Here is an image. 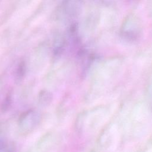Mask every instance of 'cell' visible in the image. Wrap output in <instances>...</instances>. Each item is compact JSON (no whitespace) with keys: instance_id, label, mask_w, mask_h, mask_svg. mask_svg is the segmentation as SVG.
<instances>
[{"instance_id":"cell-1","label":"cell","mask_w":152,"mask_h":152,"mask_svg":"<svg viewBox=\"0 0 152 152\" xmlns=\"http://www.w3.org/2000/svg\"><path fill=\"white\" fill-rule=\"evenodd\" d=\"M142 33L141 21L134 14H129L124 19L119 30V35L122 39L129 43H134L138 40Z\"/></svg>"},{"instance_id":"cell-2","label":"cell","mask_w":152,"mask_h":152,"mask_svg":"<svg viewBox=\"0 0 152 152\" xmlns=\"http://www.w3.org/2000/svg\"><path fill=\"white\" fill-rule=\"evenodd\" d=\"M41 120L40 113L34 110H28L23 112L19 117L18 127L22 133L32 132L39 125Z\"/></svg>"},{"instance_id":"cell-3","label":"cell","mask_w":152,"mask_h":152,"mask_svg":"<svg viewBox=\"0 0 152 152\" xmlns=\"http://www.w3.org/2000/svg\"><path fill=\"white\" fill-rule=\"evenodd\" d=\"M55 143V137L52 133H48L43 136L36 146V152H48Z\"/></svg>"},{"instance_id":"cell-4","label":"cell","mask_w":152,"mask_h":152,"mask_svg":"<svg viewBox=\"0 0 152 152\" xmlns=\"http://www.w3.org/2000/svg\"><path fill=\"white\" fill-rule=\"evenodd\" d=\"M39 103L43 106H46L49 105L52 101V94L46 91L41 93L39 96Z\"/></svg>"},{"instance_id":"cell-5","label":"cell","mask_w":152,"mask_h":152,"mask_svg":"<svg viewBox=\"0 0 152 152\" xmlns=\"http://www.w3.org/2000/svg\"><path fill=\"white\" fill-rule=\"evenodd\" d=\"M15 148L12 144H7V145L0 152H15Z\"/></svg>"}]
</instances>
